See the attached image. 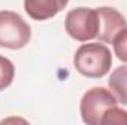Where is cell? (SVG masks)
<instances>
[{
	"mask_svg": "<svg viewBox=\"0 0 127 125\" xmlns=\"http://www.w3.org/2000/svg\"><path fill=\"white\" fill-rule=\"evenodd\" d=\"M112 65L111 50L102 43H86L74 55L75 69L87 78L105 77Z\"/></svg>",
	"mask_w": 127,
	"mask_h": 125,
	"instance_id": "cell-1",
	"label": "cell"
},
{
	"mask_svg": "<svg viewBox=\"0 0 127 125\" xmlns=\"http://www.w3.org/2000/svg\"><path fill=\"white\" fill-rule=\"evenodd\" d=\"M31 40L30 25L12 10H0V47L18 50Z\"/></svg>",
	"mask_w": 127,
	"mask_h": 125,
	"instance_id": "cell-2",
	"label": "cell"
},
{
	"mask_svg": "<svg viewBox=\"0 0 127 125\" xmlns=\"http://www.w3.org/2000/svg\"><path fill=\"white\" fill-rule=\"evenodd\" d=\"M118 100L109 90L103 87H93L83 94L80 102V113L87 125H100L102 115L106 109L117 106Z\"/></svg>",
	"mask_w": 127,
	"mask_h": 125,
	"instance_id": "cell-3",
	"label": "cell"
},
{
	"mask_svg": "<svg viewBox=\"0 0 127 125\" xmlns=\"http://www.w3.org/2000/svg\"><path fill=\"white\" fill-rule=\"evenodd\" d=\"M65 31L77 41L93 40L99 31V16L96 9L75 7L66 13Z\"/></svg>",
	"mask_w": 127,
	"mask_h": 125,
	"instance_id": "cell-4",
	"label": "cell"
},
{
	"mask_svg": "<svg viewBox=\"0 0 127 125\" xmlns=\"http://www.w3.org/2000/svg\"><path fill=\"white\" fill-rule=\"evenodd\" d=\"M96 12L99 16V31L96 38L100 43H112L115 35L124 28H127V21L114 7L103 6V7H97Z\"/></svg>",
	"mask_w": 127,
	"mask_h": 125,
	"instance_id": "cell-5",
	"label": "cell"
},
{
	"mask_svg": "<svg viewBox=\"0 0 127 125\" xmlns=\"http://www.w3.org/2000/svg\"><path fill=\"white\" fill-rule=\"evenodd\" d=\"M68 0H24V7L31 19L46 21L58 15Z\"/></svg>",
	"mask_w": 127,
	"mask_h": 125,
	"instance_id": "cell-6",
	"label": "cell"
},
{
	"mask_svg": "<svg viewBox=\"0 0 127 125\" xmlns=\"http://www.w3.org/2000/svg\"><path fill=\"white\" fill-rule=\"evenodd\" d=\"M108 85L117 97L118 103L127 104V65L118 66L111 72L108 78Z\"/></svg>",
	"mask_w": 127,
	"mask_h": 125,
	"instance_id": "cell-7",
	"label": "cell"
},
{
	"mask_svg": "<svg viewBox=\"0 0 127 125\" xmlns=\"http://www.w3.org/2000/svg\"><path fill=\"white\" fill-rule=\"evenodd\" d=\"M109 124H115V125L127 124V112L124 109L117 107V106H112V107L106 109L105 113L102 115L100 125H109Z\"/></svg>",
	"mask_w": 127,
	"mask_h": 125,
	"instance_id": "cell-8",
	"label": "cell"
},
{
	"mask_svg": "<svg viewBox=\"0 0 127 125\" xmlns=\"http://www.w3.org/2000/svg\"><path fill=\"white\" fill-rule=\"evenodd\" d=\"M15 77V66L7 58L0 56V90L7 88Z\"/></svg>",
	"mask_w": 127,
	"mask_h": 125,
	"instance_id": "cell-9",
	"label": "cell"
},
{
	"mask_svg": "<svg viewBox=\"0 0 127 125\" xmlns=\"http://www.w3.org/2000/svg\"><path fill=\"white\" fill-rule=\"evenodd\" d=\"M112 46L117 58L123 62H127V28L115 35V38L112 40Z\"/></svg>",
	"mask_w": 127,
	"mask_h": 125,
	"instance_id": "cell-10",
	"label": "cell"
}]
</instances>
